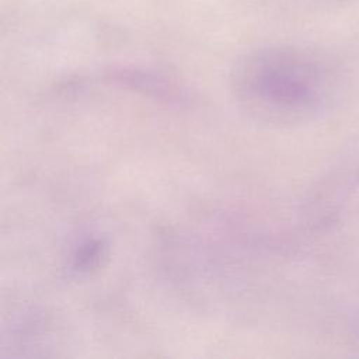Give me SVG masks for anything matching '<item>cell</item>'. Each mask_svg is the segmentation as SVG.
Returning <instances> with one entry per match:
<instances>
[{"label":"cell","instance_id":"1","mask_svg":"<svg viewBox=\"0 0 359 359\" xmlns=\"http://www.w3.org/2000/svg\"><path fill=\"white\" fill-rule=\"evenodd\" d=\"M236 94L250 115L265 122H299L320 112L330 95L310 63L280 52L248 57L237 72Z\"/></svg>","mask_w":359,"mask_h":359}]
</instances>
